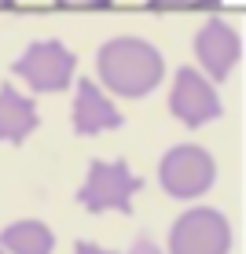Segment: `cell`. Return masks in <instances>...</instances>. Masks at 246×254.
Wrapping results in <instances>:
<instances>
[{
	"label": "cell",
	"mask_w": 246,
	"mask_h": 254,
	"mask_svg": "<svg viewBox=\"0 0 246 254\" xmlns=\"http://www.w3.org/2000/svg\"><path fill=\"white\" fill-rule=\"evenodd\" d=\"M99 77L118 96H144L165 74V63L154 45L140 37H114L99 48Z\"/></svg>",
	"instance_id": "1"
},
{
	"label": "cell",
	"mask_w": 246,
	"mask_h": 254,
	"mask_svg": "<svg viewBox=\"0 0 246 254\" xmlns=\"http://www.w3.org/2000/svg\"><path fill=\"white\" fill-rule=\"evenodd\" d=\"M232 251V225L221 210L195 206L177 217L169 232V254H228Z\"/></svg>",
	"instance_id": "2"
},
{
	"label": "cell",
	"mask_w": 246,
	"mask_h": 254,
	"mask_svg": "<svg viewBox=\"0 0 246 254\" xmlns=\"http://www.w3.org/2000/svg\"><path fill=\"white\" fill-rule=\"evenodd\" d=\"M140 188H144V181L133 177L121 159L118 162H99L96 159L89 166V181H85V188L77 191V199H81L92 214H103V210L133 214V195Z\"/></svg>",
	"instance_id": "3"
},
{
	"label": "cell",
	"mask_w": 246,
	"mask_h": 254,
	"mask_svg": "<svg viewBox=\"0 0 246 254\" xmlns=\"http://www.w3.org/2000/svg\"><path fill=\"white\" fill-rule=\"evenodd\" d=\"M74 52L63 48L59 41H37V45L26 48L22 59H15V74L26 77L37 92H63L74 81Z\"/></svg>",
	"instance_id": "4"
},
{
	"label": "cell",
	"mask_w": 246,
	"mask_h": 254,
	"mask_svg": "<svg viewBox=\"0 0 246 254\" xmlns=\"http://www.w3.org/2000/svg\"><path fill=\"white\" fill-rule=\"evenodd\" d=\"M158 177H162V188L177 199H191V195H202L217 177V166L209 159V151H202L195 144H180L173 147L169 155L158 166Z\"/></svg>",
	"instance_id": "5"
},
{
	"label": "cell",
	"mask_w": 246,
	"mask_h": 254,
	"mask_svg": "<svg viewBox=\"0 0 246 254\" xmlns=\"http://www.w3.org/2000/svg\"><path fill=\"white\" fill-rule=\"evenodd\" d=\"M169 107L184 126L198 129L202 122L217 118L221 115V96L213 92V85L191 66H180L177 70V85H173V96H169Z\"/></svg>",
	"instance_id": "6"
},
{
	"label": "cell",
	"mask_w": 246,
	"mask_h": 254,
	"mask_svg": "<svg viewBox=\"0 0 246 254\" xmlns=\"http://www.w3.org/2000/svg\"><path fill=\"white\" fill-rule=\"evenodd\" d=\"M195 52L209 77H228V70L239 63V33L221 19H209L195 37Z\"/></svg>",
	"instance_id": "7"
},
{
	"label": "cell",
	"mask_w": 246,
	"mask_h": 254,
	"mask_svg": "<svg viewBox=\"0 0 246 254\" xmlns=\"http://www.w3.org/2000/svg\"><path fill=\"white\" fill-rule=\"evenodd\" d=\"M121 115L110 107V100L96 89V81L81 77L77 81V100H74V129L77 136H92L99 129H118Z\"/></svg>",
	"instance_id": "8"
},
{
	"label": "cell",
	"mask_w": 246,
	"mask_h": 254,
	"mask_svg": "<svg viewBox=\"0 0 246 254\" xmlns=\"http://www.w3.org/2000/svg\"><path fill=\"white\" fill-rule=\"evenodd\" d=\"M37 129V103L15 92V85L0 89V140L22 144Z\"/></svg>",
	"instance_id": "9"
},
{
	"label": "cell",
	"mask_w": 246,
	"mask_h": 254,
	"mask_svg": "<svg viewBox=\"0 0 246 254\" xmlns=\"http://www.w3.org/2000/svg\"><path fill=\"white\" fill-rule=\"evenodd\" d=\"M0 247L11 251V254H51L55 236H51V229L41 225V221H19V225H7L4 229Z\"/></svg>",
	"instance_id": "10"
},
{
	"label": "cell",
	"mask_w": 246,
	"mask_h": 254,
	"mask_svg": "<svg viewBox=\"0 0 246 254\" xmlns=\"http://www.w3.org/2000/svg\"><path fill=\"white\" fill-rule=\"evenodd\" d=\"M129 254H162V251H158L154 243L144 236V240H136V243H133V251H129Z\"/></svg>",
	"instance_id": "11"
},
{
	"label": "cell",
	"mask_w": 246,
	"mask_h": 254,
	"mask_svg": "<svg viewBox=\"0 0 246 254\" xmlns=\"http://www.w3.org/2000/svg\"><path fill=\"white\" fill-rule=\"evenodd\" d=\"M74 254H110V251H103V247H96V243H77V247H74Z\"/></svg>",
	"instance_id": "12"
},
{
	"label": "cell",
	"mask_w": 246,
	"mask_h": 254,
	"mask_svg": "<svg viewBox=\"0 0 246 254\" xmlns=\"http://www.w3.org/2000/svg\"><path fill=\"white\" fill-rule=\"evenodd\" d=\"M0 254H4V247H0Z\"/></svg>",
	"instance_id": "13"
}]
</instances>
